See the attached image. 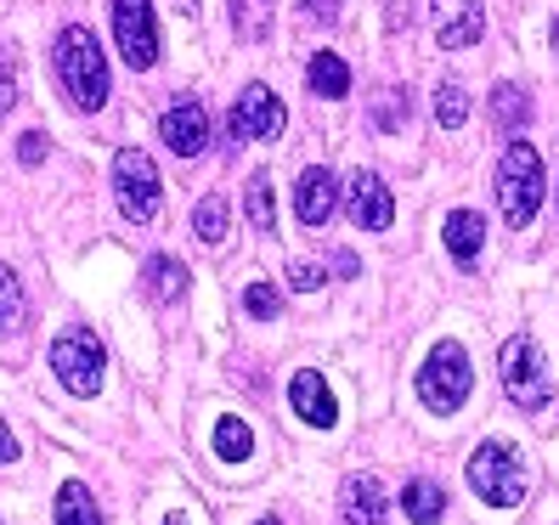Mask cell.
<instances>
[{
    "instance_id": "cell-25",
    "label": "cell",
    "mask_w": 559,
    "mask_h": 525,
    "mask_svg": "<svg viewBox=\"0 0 559 525\" xmlns=\"http://www.w3.org/2000/svg\"><path fill=\"white\" fill-rule=\"evenodd\" d=\"M464 119H469V91L457 80H441L436 85V124L441 130H464Z\"/></svg>"
},
{
    "instance_id": "cell-9",
    "label": "cell",
    "mask_w": 559,
    "mask_h": 525,
    "mask_svg": "<svg viewBox=\"0 0 559 525\" xmlns=\"http://www.w3.org/2000/svg\"><path fill=\"white\" fill-rule=\"evenodd\" d=\"M114 40L119 57L136 74H147L158 62V23H153V0H114Z\"/></svg>"
},
{
    "instance_id": "cell-31",
    "label": "cell",
    "mask_w": 559,
    "mask_h": 525,
    "mask_svg": "<svg viewBox=\"0 0 559 525\" xmlns=\"http://www.w3.org/2000/svg\"><path fill=\"white\" fill-rule=\"evenodd\" d=\"M322 283H328V272L311 266V260H294V266H288V288H294V294H317Z\"/></svg>"
},
{
    "instance_id": "cell-34",
    "label": "cell",
    "mask_w": 559,
    "mask_h": 525,
    "mask_svg": "<svg viewBox=\"0 0 559 525\" xmlns=\"http://www.w3.org/2000/svg\"><path fill=\"white\" fill-rule=\"evenodd\" d=\"M17 457H23V452H17V435L0 423V464H17Z\"/></svg>"
},
{
    "instance_id": "cell-38",
    "label": "cell",
    "mask_w": 559,
    "mask_h": 525,
    "mask_svg": "<svg viewBox=\"0 0 559 525\" xmlns=\"http://www.w3.org/2000/svg\"><path fill=\"white\" fill-rule=\"evenodd\" d=\"M260 525H283V520H272V514H266V520H260Z\"/></svg>"
},
{
    "instance_id": "cell-35",
    "label": "cell",
    "mask_w": 559,
    "mask_h": 525,
    "mask_svg": "<svg viewBox=\"0 0 559 525\" xmlns=\"http://www.w3.org/2000/svg\"><path fill=\"white\" fill-rule=\"evenodd\" d=\"M334 266H340V277H356V272H361V266H356V254H345V249L334 254Z\"/></svg>"
},
{
    "instance_id": "cell-23",
    "label": "cell",
    "mask_w": 559,
    "mask_h": 525,
    "mask_svg": "<svg viewBox=\"0 0 559 525\" xmlns=\"http://www.w3.org/2000/svg\"><path fill=\"white\" fill-rule=\"evenodd\" d=\"M233 28H238V40H249V46L272 40V0H238V7H233Z\"/></svg>"
},
{
    "instance_id": "cell-5",
    "label": "cell",
    "mask_w": 559,
    "mask_h": 525,
    "mask_svg": "<svg viewBox=\"0 0 559 525\" xmlns=\"http://www.w3.org/2000/svg\"><path fill=\"white\" fill-rule=\"evenodd\" d=\"M469 486L480 491L486 503H498V509H520L525 503V469H520V457L509 441H480L469 452Z\"/></svg>"
},
{
    "instance_id": "cell-29",
    "label": "cell",
    "mask_w": 559,
    "mask_h": 525,
    "mask_svg": "<svg viewBox=\"0 0 559 525\" xmlns=\"http://www.w3.org/2000/svg\"><path fill=\"white\" fill-rule=\"evenodd\" d=\"M243 311L260 317V322H272V317L283 311V288H272V283H249V288H243Z\"/></svg>"
},
{
    "instance_id": "cell-10",
    "label": "cell",
    "mask_w": 559,
    "mask_h": 525,
    "mask_svg": "<svg viewBox=\"0 0 559 525\" xmlns=\"http://www.w3.org/2000/svg\"><path fill=\"white\" fill-rule=\"evenodd\" d=\"M158 136H164V147H170L176 158H199L210 147V114H204L199 96H181V103L164 108Z\"/></svg>"
},
{
    "instance_id": "cell-37",
    "label": "cell",
    "mask_w": 559,
    "mask_h": 525,
    "mask_svg": "<svg viewBox=\"0 0 559 525\" xmlns=\"http://www.w3.org/2000/svg\"><path fill=\"white\" fill-rule=\"evenodd\" d=\"M164 525H187V520H181V514H170V520H164Z\"/></svg>"
},
{
    "instance_id": "cell-18",
    "label": "cell",
    "mask_w": 559,
    "mask_h": 525,
    "mask_svg": "<svg viewBox=\"0 0 559 525\" xmlns=\"http://www.w3.org/2000/svg\"><path fill=\"white\" fill-rule=\"evenodd\" d=\"M491 124H498L503 130V136H520V130L525 124H532V96H525V85H498V91H491Z\"/></svg>"
},
{
    "instance_id": "cell-20",
    "label": "cell",
    "mask_w": 559,
    "mask_h": 525,
    "mask_svg": "<svg viewBox=\"0 0 559 525\" xmlns=\"http://www.w3.org/2000/svg\"><path fill=\"white\" fill-rule=\"evenodd\" d=\"M306 85H311L317 96H328V103H340V96L350 91V69H345V57L317 51V57L306 62Z\"/></svg>"
},
{
    "instance_id": "cell-4",
    "label": "cell",
    "mask_w": 559,
    "mask_h": 525,
    "mask_svg": "<svg viewBox=\"0 0 559 525\" xmlns=\"http://www.w3.org/2000/svg\"><path fill=\"white\" fill-rule=\"evenodd\" d=\"M469 390H475V368H469V350L464 345H436L430 350V362L418 368V402L430 407V413H457L469 402Z\"/></svg>"
},
{
    "instance_id": "cell-6",
    "label": "cell",
    "mask_w": 559,
    "mask_h": 525,
    "mask_svg": "<svg viewBox=\"0 0 559 525\" xmlns=\"http://www.w3.org/2000/svg\"><path fill=\"white\" fill-rule=\"evenodd\" d=\"M114 199H119V215L147 226L158 215V164L142 153V147H119L114 153Z\"/></svg>"
},
{
    "instance_id": "cell-24",
    "label": "cell",
    "mask_w": 559,
    "mask_h": 525,
    "mask_svg": "<svg viewBox=\"0 0 559 525\" xmlns=\"http://www.w3.org/2000/svg\"><path fill=\"white\" fill-rule=\"evenodd\" d=\"M28 306H23V283L12 266H0V334H23Z\"/></svg>"
},
{
    "instance_id": "cell-7",
    "label": "cell",
    "mask_w": 559,
    "mask_h": 525,
    "mask_svg": "<svg viewBox=\"0 0 559 525\" xmlns=\"http://www.w3.org/2000/svg\"><path fill=\"white\" fill-rule=\"evenodd\" d=\"M498 384H503V396H509L514 407H525V413H543V407H548L543 356H537V345L525 339V334H514V339L503 345V356H498Z\"/></svg>"
},
{
    "instance_id": "cell-28",
    "label": "cell",
    "mask_w": 559,
    "mask_h": 525,
    "mask_svg": "<svg viewBox=\"0 0 559 525\" xmlns=\"http://www.w3.org/2000/svg\"><path fill=\"white\" fill-rule=\"evenodd\" d=\"M226 220H233V210H226L221 192H210V199L192 210V232H199V243H221L226 238Z\"/></svg>"
},
{
    "instance_id": "cell-22",
    "label": "cell",
    "mask_w": 559,
    "mask_h": 525,
    "mask_svg": "<svg viewBox=\"0 0 559 525\" xmlns=\"http://www.w3.org/2000/svg\"><path fill=\"white\" fill-rule=\"evenodd\" d=\"M57 525H103V509H96V498L80 480H69L57 491Z\"/></svg>"
},
{
    "instance_id": "cell-14",
    "label": "cell",
    "mask_w": 559,
    "mask_h": 525,
    "mask_svg": "<svg viewBox=\"0 0 559 525\" xmlns=\"http://www.w3.org/2000/svg\"><path fill=\"white\" fill-rule=\"evenodd\" d=\"M334 204H340V181H334V170H322V164H311V170L294 181V215H300V226H317L334 215Z\"/></svg>"
},
{
    "instance_id": "cell-17",
    "label": "cell",
    "mask_w": 559,
    "mask_h": 525,
    "mask_svg": "<svg viewBox=\"0 0 559 525\" xmlns=\"http://www.w3.org/2000/svg\"><path fill=\"white\" fill-rule=\"evenodd\" d=\"M480 243H486V215L480 210H452L447 215V254L469 266V260L480 254Z\"/></svg>"
},
{
    "instance_id": "cell-12",
    "label": "cell",
    "mask_w": 559,
    "mask_h": 525,
    "mask_svg": "<svg viewBox=\"0 0 559 525\" xmlns=\"http://www.w3.org/2000/svg\"><path fill=\"white\" fill-rule=\"evenodd\" d=\"M430 23H436L441 51H469L486 28V12H480V0H430Z\"/></svg>"
},
{
    "instance_id": "cell-3",
    "label": "cell",
    "mask_w": 559,
    "mask_h": 525,
    "mask_svg": "<svg viewBox=\"0 0 559 525\" xmlns=\"http://www.w3.org/2000/svg\"><path fill=\"white\" fill-rule=\"evenodd\" d=\"M51 373H57V384L69 390V396H96L103 390V373H108V350H103V339L91 334V327H62V334L51 339Z\"/></svg>"
},
{
    "instance_id": "cell-26",
    "label": "cell",
    "mask_w": 559,
    "mask_h": 525,
    "mask_svg": "<svg viewBox=\"0 0 559 525\" xmlns=\"http://www.w3.org/2000/svg\"><path fill=\"white\" fill-rule=\"evenodd\" d=\"M249 220L260 232H272L277 226V192H272V170H254L249 176Z\"/></svg>"
},
{
    "instance_id": "cell-2",
    "label": "cell",
    "mask_w": 559,
    "mask_h": 525,
    "mask_svg": "<svg viewBox=\"0 0 559 525\" xmlns=\"http://www.w3.org/2000/svg\"><path fill=\"white\" fill-rule=\"evenodd\" d=\"M498 210H503V226H532V215L543 210V153L514 136L498 158Z\"/></svg>"
},
{
    "instance_id": "cell-33",
    "label": "cell",
    "mask_w": 559,
    "mask_h": 525,
    "mask_svg": "<svg viewBox=\"0 0 559 525\" xmlns=\"http://www.w3.org/2000/svg\"><path fill=\"white\" fill-rule=\"evenodd\" d=\"M300 12H306V17H317V23H334V17H340V0H306Z\"/></svg>"
},
{
    "instance_id": "cell-32",
    "label": "cell",
    "mask_w": 559,
    "mask_h": 525,
    "mask_svg": "<svg viewBox=\"0 0 559 525\" xmlns=\"http://www.w3.org/2000/svg\"><path fill=\"white\" fill-rule=\"evenodd\" d=\"M17 158H23V164H40V158H46V136H40V130H28V136L17 142Z\"/></svg>"
},
{
    "instance_id": "cell-13",
    "label": "cell",
    "mask_w": 559,
    "mask_h": 525,
    "mask_svg": "<svg viewBox=\"0 0 559 525\" xmlns=\"http://www.w3.org/2000/svg\"><path fill=\"white\" fill-rule=\"evenodd\" d=\"M288 407L300 413V423H311V430H334V418H340L334 390H328V379L317 368H300L288 379Z\"/></svg>"
},
{
    "instance_id": "cell-11",
    "label": "cell",
    "mask_w": 559,
    "mask_h": 525,
    "mask_svg": "<svg viewBox=\"0 0 559 525\" xmlns=\"http://www.w3.org/2000/svg\"><path fill=\"white\" fill-rule=\"evenodd\" d=\"M345 215L361 232H384V226L396 220V199H390V187L373 170H356L350 187H345Z\"/></svg>"
},
{
    "instance_id": "cell-19",
    "label": "cell",
    "mask_w": 559,
    "mask_h": 525,
    "mask_svg": "<svg viewBox=\"0 0 559 525\" xmlns=\"http://www.w3.org/2000/svg\"><path fill=\"white\" fill-rule=\"evenodd\" d=\"M396 503H402V514H407L413 525H441V514H447V491H441L436 480H407Z\"/></svg>"
},
{
    "instance_id": "cell-1",
    "label": "cell",
    "mask_w": 559,
    "mask_h": 525,
    "mask_svg": "<svg viewBox=\"0 0 559 525\" xmlns=\"http://www.w3.org/2000/svg\"><path fill=\"white\" fill-rule=\"evenodd\" d=\"M57 85L69 96V108H80V114H96L108 103V91H114L108 57H103V46H96V35L85 23H69L57 35Z\"/></svg>"
},
{
    "instance_id": "cell-15",
    "label": "cell",
    "mask_w": 559,
    "mask_h": 525,
    "mask_svg": "<svg viewBox=\"0 0 559 525\" xmlns=\"http://www.w3.org/2000/svg\"><path fill=\"white\" fill-rule=\"evenodd\" d=\"M142 294L153 306H176L181 294H187V266H176L170 254H153L147 266H142Z\"/></svg>"
},
{
    "instance_id": "cell-30",
    "label": "cell",
    "mask_w": 559,
    "mask_h": 525,
    "mask_svg": "<svg viewBox=\"0 0 559 525\" xmlns=\"http://www.w3.org/2000/svg\"><path fill=\"white\" fill-rule=\"evenodd\" d=\"M17 108V51L0 40V114Z\"/></svg>"
},
{
    "instance_id": "cell-27",
    "label": "cell",
    "mask_w": 559,
    "mask_h": 525,
    "mask_svg": "<svg viewBox=\"0 0 559 525\" xmlns=\"http://www.w3.org/2000/svg\"><path fill=\"white\" fill-rule=\"evenodd\" d=\"M215 452L226 457V464H243V457L254 452V435H249V423L226 413V418L215 423Z\"/></svg>"
},
{
    "instance_id": "cell-21",
    "label": "cell",
    "mask_w": 559,
    "mask_h": 525,
    "mask_svg": "<svg viewBox=\"0 0 559 525\" xmlns=\"http://www.w3.org/2000/svg\"><path fill=\"white\" fill-rule=\"evenodd\" d=\"M373 124L384 130V136H402V130L413 124V91L407 85H390L373 96Z\"/></svg>"
},
{
    "instance_id": "cell-8",
    "label": "cell",
    "mask_w": 559,
    "mask_h": 525,
    "mask_svg": "<svg viewBox=\"0 0 559 525\" xmlns=\"http://www.w3.org/2000/svg\"><path fill=\"white\" fill-rule=\"evenodd\" d=\"M283 124H288V108L277 103V91L243 85L238 108L226 114V130H233V136H226V147H238V142H277Z\"/></svg>"
},
{
    "instance_id": "cell-36",
    "label": "cell",
    "mask_w": 559,
    "mask_h": 525,
    "mask_svg": "<svg viewBox=\"0 0 559 525\" xmlns=\"http://www.w3.org/2000/svg\"><path fill=\"white\" fill-rule=\"evenodd\" d=\"M548 40H554V57H559V12H554V23H548Z\"/></svg>"
},
{
    "instance_id": "cell-16",
    "label": "cell",
    "mask_w": 559,
    "mask_h": 525,
    "mask_svg": "<svg viewBox=\"0 0 559 525\" xmlns=\"http://www.w3.org/2000/svg\"><path fill=\"white\" fill-rule=\"evenodd\" d=\"M340 509H345V525H384V486H379L373 475L350 480L345 498H340Z\"/></svg>"
}]
</instances>
